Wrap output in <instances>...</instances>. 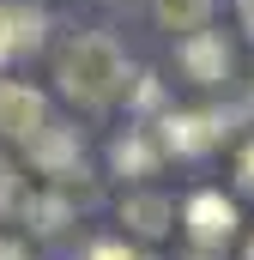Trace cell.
<instances>
[{
  "label": "cell",
  "mask_w": 254,
  "mask_h": 260,
  "mask_svg": "<svg viewBox=\"0 0 254 260\" xmlns=\"http://www.w3.org/2000/svg\"><path fill=\"white\" fill-rule=\"evenodd\" d=\"M61 91L79 103V109H103L127 91V55L115 49V37L91 30V37H73L61 55Z\"/></svg>",
  "instance_id": "obj_1"
},
{
  "label": "cell",
  "mask_w": 254,
  "mask_h": 260,
  "mask_svg": "<svg viewBox=\"0 0 254 260\" xmlns=\"http://www.w3.org/2000/svg\"><path fill=\"white\" fill-rule=\"evenodd\" d=\"M230 115L218 109H182V115H164L157 121V151L164 157H206L212 145H224Z\"/></svg>",
  "instance_id": "obj_2"
},
{
  "label": "cell",
  "mask_w": 254,
  "mask_h": 260,
  "mask_svg": "<svg viewBox=\"0 0 254 260\" xmlns=\"http://www.w3.org/2000/svg\"><path fill=\"white\" fill-rule=\"evenodd\" d=\"M30 145V164L43 170V176H55V182H73V176H85V157H79V139L55 121H43V127L24 139Z\"/></svg>",
  "instance_id": "obj_3"
},
{
  "label": "cell",
  "mask_w": 254,
  "mask_h": 260,
  "mask_svg": "<svg viewBox=\"0 0 254 260\" xmlns=\"http://www.w3.org/2000/svg\"><path fill=\"white\" fill-rule=\"evenodd\" d=\"M176 61H182V73H188L194 85H224V73H230V43L218 37V30H188L182 37V49H176Z\"/></svg>",
  "instance_id": "obj_4"
},
{
  "label": "cell",
  "mask_w": 254,
  "mask_h": 260,
  "mask_svg": "<svg viewBox=\"0 0 254 260\" xmlns=\"http://www.w3.org/2000/svg\"><path fill=\"white\" fill-rule=\"evenodd\" d=\"M43 121H49V97H43L37 85L0 79V133H6V139H30Z\"/></svg>",
  "instance_id": "obj_5"
},
{
  "label": "cell",
  "mask_w": 254,
  "mask_h": 260,
  "mask_svg": "<svg viewBox=\"0 0 254 260\" xmlns=\"http://www.w3.org/2000/svg\"><path fill=\"white\" fill-rule=\"evenodd\" d=\"M182 218H188V236L200 242V248H224V242L236 236V206H230L224 194H194Z\"/></svg>",
  "instance_id": "obj_6"
},
{
  "label": "cell",
  "mask_w": 254,
  "mask_h": 260,
  "mask_svg": "<svg viewBox=\"0 0 254 260\" xmlns=\"http://www.w3.org/2000/svg\"><path fill=\"white\" fill-rule=\"evenodd\" d=\"M121 224L133 230V236H164L170 224H176V206L164 194H127L121 200Z\"/></svg>",
  "instance_id": "obj_7"
},
{
  "label": "cell",
  "mask_w": 254,
  "mask_h": 260,
  "mask_svg": "<svg viewBox=\"0 0 254 260\" xmlns=\"http://www.w3.org/2000/svg\"><path fill=\"white\" fill-rule=\"evenodd\" d=\"M43 6H30V0H6V30H12V55H30V49H43Z\"/></svg>",
  "instance_id": "obj_8"
},
{
  "label": "cell",
  "mask_w": 254,
  "mask_h": 260,
  "mask_svg": "<svg viewBox=\"0 0 254 260\" xmlns=\"http://www.w3.org/2000/svg\"><path fill=\"white\" fill-rule=\"evenodd\" d=\"M157 157H164V151H157V139L145 127H133L127 139H115V170H121V176H151Z\"/></svg>",
  "instance_id": "obj_9"
},
{
  "label": "cell",
  "mask_w": 254,
  "mask_h": 260,
  "mask_svg": "<svg viewBox=\"0 0 254 260\" xmlns=\"http://www.w3.org/2000/svg\"><path fill=\"white\" fill-rule=\"evenodd\" d=\"M151 12H157V24L164 30H200L206 18H212V0H151Z\"/></svg>",
  "instance_id": "obj_10"
},
{
  "label": "cell",
  "mask_w": 254,
  "mask_h": 260,
  "mask_svg": "<svg viewBox=\"0 0 254 260\" xmlns=\"http://www.w3.org/2000/svg\"><path fill=\"white\" fill-rule=\"evenodd\" d=\"M24 218H30L37 230H61L67 218H73V206H67V194H30L24 200Z\"/></svg>",
  "instance_id": "obj_11"
},
{
  "label": "cell",
  "mask_w": 254,
  "mask_h": 260,
  "mask_svg": "<svg viewBox=\"0 0 254 260\" xmlns=\"http://www.w3.org/2000/svg\"><path fill=\"white\" fill-rule=\"evenodd\" d=\"M91 260H145V254H139V248H127V242H97Z\"/></svg>",
  "instance_id": "obj_12"
},
{
  "label": "cell",
  "mask_w": 254,
  "mask_h": 260,
  "mask_svg": "<svg viewBox=\"0 0 254 260\" xmlns=\"http://www.w3.org/2000/svg\"><path fill=\"white\" fill-rule=\"evenodd\" d=\"M12 200H18V176H12V164L0 157V212H12Z\"/></svg>",
  "instance_id": "obj_13"
},
{
  "label": "cell",
  "mask_w": 254,
  "mask_h": 260,
  "mask_svg": "<svg viewBox=\"0 0 254 260\" xmlns=\"http://www.w3.org/2000/svg\"><path fill=\"white\" fill-rule=\"evenodd\" d=\"M236 182H242V194H254V145L242 151V164H236Z\"/></svg>",
  "instance_id": "obj_14"
},
{
  "label": "cell",
  "mask_w": 254,
  "mask_h": 260,
  "mask_svg": "<svg viewBox=\"0 0 254 260\" xmlns=\"http://www.w3.org/2000/svg\"><path fill=\"white\" fill-rule=\"evenodd\" d=\"M0 260H30V254H24V242H18V236H0Z\"/></svg>",
  "instance_id": "obj_15"
},
{
  "label": "cell",
  "mask_w": 254,
  "mask_h": 260,
  "mask_svg": "<svg viewBox=\"0 0 254 260\" xmlns=\"http://www.w3.org/2000/svg\"><path fill=\"white\" fill-rule=\"evenodd\" d=\"M12 55V30H6V0H0V61Z\"/></svg>",
  "instance_id": "obj_16"
},
{
  "label": "cell",
  "mask_w": 254,
  "mask_h": 260,
  "mask_svg": "<svg viewBox=\"0 0 254 260\" xmlns=\"http://www.w3.org/2000/svg\"><path fill=\"white\" fill-rule=\"evenodd\" d=\"M236 12H242V30L254 37V0H236Z\"/></svg>",
  "instance_id": "obj_17"
},
{
  "label": "cell",
  "mask_w": 254,
  "mask_h": 260,
  "mask_svg": "<svg viewBox=\"0 0 254 260\" xmlns=\"http://www.w3.org/2000/svg\"><path fill=\"white\" fill-rule=\"evenodd\" d=\"M248 260H254V242H248Z\"/></svg>",
  "instance_id": "obj_18"
},
{
  "label": "cell",
  "mask_w": 254,
  "mask_h": 260,
  "mask_svg": "<svg viewBox=\"0 0 254 260\" xmlns=\"http://www.w3.org/2000/svg\"><path fill=\"white\" fill-rule=\"evenodd\" d=\"M200 260H206V254H200Z\"/></svg>",
  "instance_id": "obj_19"
}]
</instances>
